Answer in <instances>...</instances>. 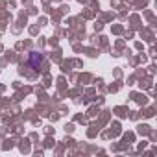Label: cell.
I'll use <instances>...</instances> for the list:
<instances>
[{
  "label": "cell",
  "mask_w": 157,
  "mask_h": 157,
  "mask_svg": "<svg viewBox=\"0 0 157 157\" xmlns=\"http://www.w3.org/2000/svg\"><path fill=\"white\" fill-rule=\"evenodd\" d=\"M30 63H32V67H33L35 70H39V67H41V63H43V57H41V54H37V52L30 54Z\"/></svg>",
  "instance_id": "6da1fadb"
}]
</instances>
